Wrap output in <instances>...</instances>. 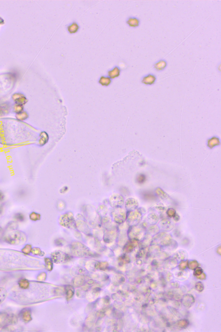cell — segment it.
Segmentation results:
<instances>
[{
	"label": "cell",
	"mask_w": 221,
	"mask_h": 332,
	"mask_svg": "<svg viewBox=\"0 0 221 332\" xmlns=\"http://www.w3.org/2000/svg\"><path fill=\"white\" fill-rule=\"evenodd\" d=\"M24 110L23 106L21 105H19L15 104L14 106H13V112L16 114H18L19 113H21L23 112Z\"/></svg>",
	"instance_id": "obj_13"
},
{
	"label": "cell",
	"mask_w": 221,
	"mask_h": 332,
	"mask_svg": "<svg viewBox=\"0 0 221 332\" xmlns=\"http://www.w3.org/2000/svg\"><path fill=\"white\" fill-rule=\"evenodd\" d=\"M5 198V195L4 193H3V192L1 190H0V202L3 201Z\"/></svg>",
	"instance_id": "obj_16"
},
{
	"label": "cell",
	"mask_w": 221,
	"mask_h": 332,
	"mask_svg": "<svg viewBox=\"0 0 221 332\" xmlns=\"http://www.w3.org/2000/svg\"><path fill=\"white\" fill-rule=\"evenodd\" d=\"M47 142V135L45 132H43L40 135V138L39 141V143L41 146L45 144Z\"/></svg>",
	"instance_id": "obj_12"
},
{
	"label": "cell",
	"mask_w": 221,
	"mask_h": 332,
	"mask_svg": "<svg viewBox=\"0 0 221 332\" xmlns=\"http://www.w3.org/2000/svg\"><path fill=\"white\" fill-rule=\"evenodd\" d=\"M157 81V77L152 73H149L143 76L140 79V82L146 86H151L154 84Z\"/></svg>",
	"instance_id": "obj_1"
},
{
	"label": "cell",
	"mask_w": 221,
	"mask_h": 332,
	"mask_svg": "<svg viewBox=\"0 0 221 332\" xmlns=\"http://www.w3.org/2000/svg\"><path fill=\"white\" fill-rule=\"evenodd\" d=\"M11 110V107L7 104L0 105V117H3L8 114Z\"/></svg>",
	"instance_id": "obj_7"
},
{
	"label": "cell",
	"mask_w": 221,
	"mask_h": 332,
	"mask_svg": "<svg viewBox=\"0 0 221 332\" xmlns=\"http://www.w3.org/2000/svg\"><path fill=\"white\" fill-rule=\"evenodd\" d=\"M121 69L118 65L114 66L112 68L109 69L107 72L108 76L111 79H114L120 76L121 73Z\"/></svg>",
	"instance_id": "obj_5"
},
{
	"label": "cell",
	"mask_w": 221,
	"mask_h": 332,
	"mask_svg": "<svg viewBox=\"0 0 221 332\" xmlns=\"http://www.w3.org/2000/svg\"><path fill=\"white\" fill-rule=\"evenodd\" d=\"M7 226L8 229L14 230V229H17V228L18 227V224H17V223L14 222H14L12 221V222H10L7 225Z\"/></svg>",
	"instance_id": "obj_15"
},
{
	"label": "cell",
	"mask_w": 221,
	"mask_h": 332,
	"mask_svg": "<svg viewBox=\"0 0 221 332\" xmlns=\"http://www.w3.org/2000/svg\"><path fill=\"white\" fill-rule=\"evenodd\" d=\"M16 117L17 120L21 121H23L28 119L29 117V115L27 112L23 111L21 113L16 114Z\"/></svg>",
	"instance_id": "obj_10"
},
{
	"label": "cell",
	"mask_w": 221,
	"mask_h": 332,
	"mask_svg": "<svg viewBox=\"0 0 221 332\" xmlns=\"http://www.w3.org/2000/svg\"><path fill=\"white\" fill-rule=\"evenodd\" d=\"M125 23L129 27L133 29H136L140 26L141 20L139 17L135 16H130L127 18Z\"/></svg>",
	"instance_id": "obj_2"
},
{
	"label": "cell",
	"mask_w": 221,
	"mask_h": 332,
	"mask_svg": "<svg viewBox=\"0 0 221 332\" xmlns=\"http://www.w3.org/2000/svg\"><path fill=\"white\" fill-rule=\"evenodd\" d=\"M13 99L15 102V104L23 106L27 102V100L25 97L18 96L17 97H13Z\"/></svg>",
	"instance_id": "obj_9"
},
{
	"label": "cell",
	"mask_w": 221,
	"mask_h": 332,
	"mask_svg": "<svg viewBox=\"0 0 221 332\" xmlns=\"http://www.w3.org/2000/svg\"><path fill=\"white\" fill-rule=\"evenodd\" d=\"M4 211V206L2 205H0V215L3 214Z\"/></svg>",
	"instance_id": "obj_17"
},
{
	"label": "cell",
	"mask_w": 221,
	"mask_h": 332,
	"mask_svg": "<svg viewBox=\"0 0 221 332\" xmlns=\"http://www.w3.org/2000/svg\"><path fill=\"white\" fill-rule=\"evenodd\" d=\"M65 28L68 34L74 35L79 32L81 27L77 21L74 20L69 24H67Z\"/></svg>",
	"instance_id": "obj_3"
},
{
	"label": "cell",
	"mask_w": 221,
	"mask_h": 332,
	"mask_svg": "<svg viewBox=\"0 0 221 332\" xmlns=\"http://www.w3.org/2000/svg\"><path fill=\"white\" fill-rule=\"evenodd\" d=\"M13 218L17 221L20 222H23L25 221L26 217L23 213L21 212H17L15 213L13 216Z\"/></svg>",
	"instance_id": "obj_11"
},
{
	"label": "cell",
	"mask_w": 221,
	"mask_h": 332,
	"mask_svg": "<svg viewBox=\"0 0 221 332\" xmlns=\"http://www.w3.org/2000/svg\"><path fill=\"white\" fill-rule=\"evenodd\" d=\"M112 82V80L108 76L102 75L100 76L98 79V83L101 86L107 87L110 86Z\"/></svg>",
	"instance_id": "obj_6"
},
{
	"label": "cell",
	"mask_w": 221,
	"mask_h": 332,
	"mask_svg": "<svg viewBox=\"0 0 221 332\" xmlns=\"http://www.w3.org/2000/svg\"><path fill=\"white\" fill-rule=\"evenodd\" d=\"M219 144L220 141L218 138H216L215 137H213L212 138H211V139L208 140L207 146L209 147V148H212L215 146H218V144Z\"/></svg>",
	"instance_id": "obj_8"
},
{
	"label": "cell",
	"mask_w": 221,
	"mask_h": 332,
	"mask_svg": "<svg viewBox=\"0 0 221 332\" xmlns=\"http://www.w3.org/2000/svg\"><path fill=\"white\" fill-rule=\"evenodd\" d=\"M168 66V62L165 59H160L153 64L152 68L156 72H162L165 70Z\"/></svg>",
	"instance_id": "obj_4"
},
{
	"label": "cell",
	"mask_w": 221,
	"mask_h": 332,
	"mask_svg": "<svg viewBox=\"0 0 221 332\" xmlns=\"http://www.w3.org/2000/svg\"><path fill=\"white\" fill-rule=\"evenodd\" d=\"M29 218L32 221H36L40 219V215L34 212H32L29 214Z\"/></svg>",
	"instance_id": "obj_14"
}]
</instances>
